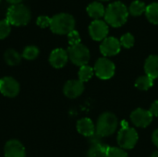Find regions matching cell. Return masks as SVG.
Masks as SVG:
<instances>
[{
	"label": "cell",
	"instance_id": "obj_21",
	"mask_svg": "<svg viewBox=\"0 0 158 157\" xmlns=\"http://www.w3.org/2000/svg\"><path fill=\"white\" fill-rule=\"evenodd\" d=\"M154 85V80L147 75L139 77L135 81V86L142 91H147Z\"/></svg>",
	"mask_w": 158,
	"mask_h": 157
},
{
	"label": "cell",
	"instance_id": "obj_1",
	"mask_svg": "<svg viewBox=\"0 0 158 157\" xmlns=\"http://www.w3.org/2000/svg\"><path fill=\"white\" fill-rule=\"evenodd\" d=\"M128 16L129 11L127 6L123 3L117 1L107 6L104 17L107 24L118 28L126 23Z\"/></svg>",
	"mask_w": 158,
	"mask_h": 157
},
{
	"label": "cell",
	"instance_id": "obj_17",
	"mask_svg": "<svg viewBox=\"0 0 158 157\" xmlns=\"http://www.w3.org/2000/svg\"><path fill=\"white\" fill-rule=\"evenodd\" d=\"M87 13L91 18H93L96 20V19L102 18L103 16H105L106 8L99 2H93L87 6Z\"/></svg>",
	"mask_w": 158,
	"mask_h": 157
},
{
	"label": "cell",
	"instance_id": "obj_7",
	"mask_svg": "<svg viewBox=\"0 0 158 157\" xmlns=\"http://www.w3.org/2000/svg\"><path fill=\"white\" fill-rule=\"evenodd\" d=\"M95 75L101 80H108L115 74V64L106 57H101L97 59L94 68Z\"/></svg>",
	"mask_w": 158,
	"mask_h": 157
},
{
	"label": "cell",
	"instance_id": "obj_11",
	"mask_svg": "<svg viewBox=\"0 0 158 157\" xmlns=\"http://www.w3.org/2000/svg\"><path fill=\"white\" fill-rule=\"evenodd\" d=\"M120 42L115 37H106L100 45V51L105 56H116L120 52Z\"/></svg>",
	"mask_w": 158,
	"mask_h": 157
},
{
	"label": "cell",
	"instance_id": "obj_18",
	"mask_svg": "<svg viewBox=\"0 0 158 157\" xmlns=\"http://www.w3.org/2000/svg\"><path fill=\"white\" fill-rule=\"evenodd\" d=\"M109 147L102 144L101 143H94L92 144L91 148L88 151L87 156L88 157H106V152Z\"/></svg>",
	"mask_w": 158,
	"mask_h": 157
},
{
	"label": "cell",
	"instance_id": "obj_23",
	"mask_svg": "<svg viewBox=\"0 0 158 157\" xmlns=\"http://www.w3.org/2000/svg\"><path fill=\"white\" fill-rule=\"evenodd\" d=\"M146 10V6L143 2L140 1V0H136V1H133L131 6H130V8H129V11L130 13L132 15V16H140L142 15L143 12H145Z\"/></svg>",
	"mask_w": 158,
	"mask_h": 157
},
{
	"label": "cell",
	"instance_id": "obj_27",
	"mask_svg": "<svg viewBox=\"0 0 158 157\" xmlns=\"http://www.w3.org/2000/svg\"><path fill=\"white\" fill-rule=\"evenodd\" d=\"M106 157H129L127 153L121 149V148H118V147H109L107 152H106Z\"/></svg>",
	"mask_w": 158,
	"mask_h": 157
},
{
	"label": "cell",
	"instance_id": "obj_29",
	"mask_svg": "<svg viewBox=\"0 0 158 157\" xmlns=\"http://www.w3.org/2000/svg\"><path fill=\"white\" fill-rule=\"evenodd\" d=\"M50 23H51V19L47 16H39L36 20V24L40 28L50 27Z\"/></svg>",
	"mask_w": 158,
	"mask_h": 157
},
{
	"label": "cell",
	"instance_id": "obj_2",
	"mask_svg": "<svg viewBox=\"0 0 158 157\" xmlns=\"http://www.w3.org/2000/svg\"><path fill=\"white\" fill-rule=\"evenodd\" d=\"M118 126L117 117L111 112H105L101 114L95 125V134L99 137H107L112 135Z\"/></svg>",
	"mask_w": 158,
	"mask_h": 157
},
{
	"label": "cell",
	"instance_id": "obj_22",
	"mask_svg": "<svg viewBox=\"0 0 158 157\" xmlns=\"http://www.w3.org/2000/svg\"><path fill=\"white\" fill-rule=\"evenodd\" d=\"M94 70L92 67H90L88 65L82 66V67H81L79 73H78L79 80L82 82H86L92 79V77L94 76Z\"/></svg>",
	"mask_w": 158,
	"mask_h": 157
},
{
	"label": "cell",
	"instance_id": "obj_5",
	"mask_svg": "<svg viewBox=\"0 0 158 157\" xmlns=\"http://www.w3.org/2000/svg\"><path fill=\"white\" fill-rule=\"evenodd\" d=\"M67 52L69 55V59L76 66H85L90 60V51L85 45L81 43L69 46Z\"/></svg>",
	"mask_w": 158,
	"mask_h": 157
},
{
	"label": "cell",
	"instance_id": "obj_15",
	"mask_svg": "<svg viewBox=\"0 0 158 157\" xmlns=\"http://www.w3.org/2000/svg\"><path fill=\"white\" fill-rule=\"evenodd\" d=\"M77 130L80 134L90 138L95 134V126L92 119L89 118H83L77 122Z\"/></svg>",
	"mask_w": 158,
	"mask_h": 157
},
{
	"label": "cell",
	"instance_id": "obj_24",
	"mask_svg": "<svg viewBox=\"0 0 158 157\" xmlns=\"http://www.w3.org/2000/svg\"><path fill=\"white\" fill-rule=\"evenodd\" d=\"M39 53H40V51H39L38 47H36L34 45H29L24 48V50L22 52V57L27 60H33L39 56Z\"/></svg>",
	"mask_w": 158,
	"mask_h": 157
},
{
	"label": "cell",
	"instance_id": "obj_19",
	"mask_svg": "<svg viewBox=\"0 0 158 157\" xmlns=\"http://www.w3.org/2000/svg\"><path fill=\"white\" fill-rule=\"evenodd\" d=\"M4 58H5V61L6 62V64H8L9 66H17L21 61V56L19 55V53L18 51H16L14 49L6 50L5 52Z\"/></svg>",
	"mask_w": 158,
	"mask_h": 157
},
{
	"label": "cell",
	"instance_id": "obj_28",
	"mask_svg": "<svg viewBox=\"0 0 158 157\" xmlns=\"http://www.w3.org/2000/svg\"><path fill=\"white\" fill-rule=\"evenodd\" d=\"M68 40H69V43L70 44V46L81 43V36L79 32L75 30H73L68 34Z\"/></svg>",
	"mask_w": 158,
	"mask_h": 157
},
{
	"label": "cell",
	"instance_id": "obj_6",
	"mask_svg": "<svg viewBox=\"0 0 158 157\" xmlns=\"http://www.w3.org/2000/svg\"><path fill=\"white\" fill-rule=\"evenodd\" d=\"M117 140L121 149L131 150L136 145L139 140V136L137 131L133 128L125 126L121 128V130L118 131Z\"/></svg>",
	"mask_w": 158,
	"mask_h": 157
},
{
	"label": "cell",
	"instance_id": "obj_26",
	"mask_svg": "<svg viewBox=\"0 0 158 157\" xmlns=\"http://www.w3.org/2000/svg\"><path fill=\"white\" fill-rule=\"evenodd\" d=\"M120 44L125 47V48H131L134 45V37L131 33H125L124 35L121 36L120 40Z\"/></svg>",
	"mask_w": 158,
	"mask_h": 157
},
{
	"label": "cell",
	"instance_id": "obj_25",
	"mask_svg": "<svg viewBox=\"0 0 158 157\" xmlns=\"http://www.w3.org/2000/svg\"><path fill=\"white\" fill-rule=\"evenodd\" d=\"M11 31V24L7 21V19L0 20V39L3 40L6 38Z\"/></svg>",
	"mask_w": 158,
	"mask_h": 157
},
{
	"label": "cell",
	"instance_id": "obj_20",
	"mask_svg": "<svg viewBox=\"0 0 158 157\" xmlns=\"http://www.w3.org/2000/svg\"><path fill=\"white\" fill-rule=\"evenodd\" d=\"M145 15L151 23L158 25V3H152L146 6Z\"/></svg>",
	"mask_w": 158,
	"mask_h": 157
},
{
	"label": "cell",
	"instance_id": "obj_8",
	"mask_svg": "<svg viewBox=\"0 0 158 157\" xmlns=\"http://www.w3.org/2000/svg\"><path fill=\"white\" fill-rule=\"evenodd\" d=\"M0 93L6 97H16L19 93V84L12 77H4L0 80Z\"/></svg>",
	"mask_w": 158,
	"mask_h": 157
},
{
	"label": "cell",
	"instance_id": "obj_4",
	"mask_svg": "<svg viewBox=\"0 0 158 157\" xmlns=\"http://www.w3.org/2000/svg\"><path fill=\"white\" fill-rule=\"evenodd\" d=\"M31 18L30 9L22 4L10 6L6 12L7 21L14 26H25L30 22Z\"/></svg>",
	"mask_w": 158,
	"mask_h": 157
},
{
	"label": "cell",
	"instance_id": "obj_31",
	"mask_svg": "<svg viewBox=\"0 0 158 157\" xmlns=\"http://www.w3.org/2000/svg\"><path fill=\"white\" fill-rule=\"evenodd\" d=\"M152 141L154 143V144L158 148V129H156L152 135Z\"/></svg>",
	"mask_w": 158,
	"mask_h": 157
},
{
	"label": "cell",
	"instance_id": "obj_34",
	"mask_svg": "<svg viewBox=\"0 0 158 157\" xmlns=\"http://www.w3.org/2000/svg\"><path fill=\"white\" fill-rule=\"evenodd\" d=\"M100 1H108V0H100Z\"/></svg>",
	"mask_w": 158,
	"mask_h": 157
},
{
	"label": "cell",
	"instance_id": "obj_35",
	"mask_svg": "<svg viewBox=\"0 0 158 157\" xmlns=\"http://www.w3.org/2000/svg\"><path fill=\"white\" fill-rule=\"evenodd\" d=\"M0 1H1V0H0Z\"/></svg>",
	"mask_w": 158,
	"mask_h": 157
},
{
	"label": "cell",
	"instance_id": "obj_12",
	"mask_svg": "<svg viewBox=\"0 0 158 157\" xmlns=\"http://www.w3.org/2000/svg\"><path fill=\"white\" fill-rule=\"evenodd\" d=\"M84 91V84L80 80H70L66 82L63 88L64 94L70 99L79 97Z\"/></svg>",
	"mask_w": 158,
	"mask_h": 157
},
{
	"label": "cell",
	"instance_id": "obj_14",
	"mask_svg": "<svg viewBox=\"0 0 158 157\" xmlns=\"http://www.w3.org/2000/svg\"><path fill=\"white\" fill-rule=\"evenodd\" d=\"M69 60L68 52L63 48H56L53 50L49 56V63L55 68H63Z\"/></svg>",
	"mask_w": 158,
	"mask_h": 157
},
{
	"label": "cell",
	"instance_id": "obj_30",
	"mask_svg": "<svg viewBox=\"0 0 158 157\" xmlns=\"http://www.w3.org/2000/svg\"><path fill=\"white\" fill-rule=\"evenodd\" d=\"M149 111H150V113H151V115H152L153 117H158V100L155 101V102L152 104V105H151Z\"/></svg>",
	"mask_w": 158,
	"mask_h": 157
},
{
	"label": "cell",
	"instance_id": "obj_9",
	"mask_svg": "<svg viewBox=\"0 0 158 157\" xmlns=\"http://www.w3.org/2000/svg\"><path fill=\"white\" fill-rule=\"evenodd\" d=\"M131 120L134 126L139 128H146L153 120V116L149 110L137 108L131 114Z\"/></svg>",
	"mask_w": 158,
	"mask_h": 157
},
{
	"label": "cell",
	"instance_id": "obj_10",
	"mask_svg": "<svg viewBox=\"0 0 158 157\" xmlns=\"http://www.w3.org/2000/svg\"><path fill=\"white\" fill-rule=\"evenodd\" d=\"M89 33L93 40L104 41L108 34V26L103 20H94L89 26Z\"/></svg>",
	"mask_w": 158,
	"mask_h": 157
},
{
	"label": "cell",
	"instance_id": "obj_33",
	"mask_svg": "<svg viewBox=\"0 0 158 157\" xmlns=\"http://www.w3.org/2000/svg\"><path fill=\"white\" fill-rule=\"evenodd\" d=\"M151 157H158V151H156V152L151 155Z\"/></svg>",
	"mask_w": 158,
	"mask_h": 157
},
{
	"label": "cell",
	"instance_id": "obj_13",
	"mask_svg": "<svg viewBox=\"0 0 158 157\" xmlns=\"http://www.w3.org/2000/svg\"><path fill=\"white\" fill-rule=\"evenodd\" d=\"M4 154L5 157H25L26 151L19 141L10 140L5 144Z\"/></svg>",
	"mask_w": 158,
	"mask_h": 157
},
{
	"label": "cell",
	"instance_id": "obj_16",
	"mask_svg": "<svg viewBox=\"0 0 158 157\" xmlns=\"http://www.w3.org/2000/svg\"><path fill=\"white\" fill-rule=\"evenodd\" d=\"M144 71L153 80L158 78V56L152 55L147 57L144 63Z\"/></svg>",
	"mask_w": 158,
	"mask_h": 157
},
{
	"label": "cell",
	"instance_id": "obj_32",
	"mask_svg": "<svg viewBox=\"0 0 158 157\" xmlns=\"http://www.w3.org/2000/svg\"><path fill=\"white\" fill-rule=\"evenodd\" d=\"M21 1L22 0H6V2L9 3V4H11V6L12 5H19V4L21 3Z\"/></svg>",
	"mask_w": 158,
	"mask_h": 157
},
{
	"label": "cell",
	"instance_id": "obj_3",
	"mask_svg": "<svg viewBox=\"0 0 158 157\" xmlns=\"http://www.w3.org/2000/svg\"><path fill=\"white\" fill-rule=\"evenodd\" d=\"M75 27V19L73 16L67 13L56 14L51 18L50 29L51 31L59 35L69 34L70 31L74 30Z\"/></svg>",
	"mask_w": 158,
	"mask_h": 157
}]
</instances>
